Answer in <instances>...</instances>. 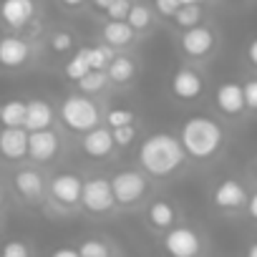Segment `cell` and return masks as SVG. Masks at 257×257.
<instances>
[{"mask_svg":"<svg viewBox=\"0 0 257 257\" xmlns=\"http://www.w3.org/2000/svg\"><path fill=\"white\" fill-rule=\"evenodd\" d=\"M31 56H33L31 38H23V36H3L0 38V68L18 71L31 61Z\"/></svg>","mask_w":257,"mask_h":257,"instance_id":"8fae6325","label":"cell"},{"mask_svg":"<svg viewBox=\"0 0 257 257\" xmlns=\"http://www.w3.org/2000/svg\"><path fill=\"white\" fill-rule=\"evenodd\" d=\"M204 0H179V6H202Z\"/></svg>","mask_w":257,"mask_h":257,"instance_id":"b9f144b4","label":"cell"},{"mask_svg":"<svg viewBox=\"0 0 257 257\" xmlns=\"http://www.w3.org/2000/svg\"><path fill=\"white\" fill-rule=\"evenodd\" d=\"M177 137L182 142L184 154L194 162H212L224 149V128L212 116H189Z\"/></svg>","mask_w":257,"mask_h":257,"instance_id":"7a4b0ae2","label":"cell"},{"mask_svg":"<svg viewBox=\"0 0 257 257\" xmlns=\"http://www.w3.org/2000/svg\"><path fill=\"white\" fill-rule=\"evenodd\" d=\"M132 6H134V0H116V3H113L103 16H106V21H126Z\"/></svg>","mask_w":257,"mask_h":257,"instance_id":"d6a6232c","label":"cell"},{"mask_svg":"<svg viewBox=\"0 0 257 257\" xmlns=\"http://www.w3.org/2000/svg\"><path fill=\"white\" fill-rule=\"evenodd\" d=\"M36 0H3L0 3V21L13 31H26L36 18Z\"/></svg>","mask_w":257,"mask_h":257,"instance_id":"9a60e30c","label":"cell"},{"mask_svg":"<svg viewBox=\"0 0 257 257\" xmlns=\"http://www.w3.org/2000/svg\"><path fill=\"white\" fill-rule=\"evenodd\" d=\"M13 189L26 202H41L48 192V184H46V177L36 167H23L13 174Z\"/></svg>","mask_w":257,"mask_h":257,"instance_id":"2e32d148","label":"cell"},{"mask_svg":"<svg viewBox=\"0 0 257 257\" xmlns=\"http://www.w3.org/2000/svg\"><path fill=\"white\" fill-rule=\"evenodd\" d=\"M108 86H111V81H108L106 71H88V73L78 81V88H81V93H86V96H98V93H103Z\"/></svg>","mask_w":257,"mask_h":257,"instance_id":"d4e9b609","label":"cell"},{"mask_svg":"<svg viewBox=\"0 0 257 257\" xmlns=\"http://www.w3.org/2000/svg\"><path fill=\"white\" fill-rule=\"evenodd\" d=\"M0 257H31V247L21 239H11L0 247Z\"/></svg>","mask_w":257,"mask_h":257,"instance_id":"1f68e13d","label":"cell"},{"mask_svg":"<svg viewBox=\"0 0 257 257\" xmlns=\"http://www.w3.org/2000/svg\"><path fill=\"white\" fill-rule=\"evenodd\" d=\"M56 111L48 101L43 98H31L26 101V128L28 132H43V128H53Z\"/></svg>","mask_w":257,"mask_h":257,"instance_id":"d6986e66","label":"cell"},{"mask_svg":"<svg viewBox=\"0 0 257 257\" xmlns=\"http://www.w3.org/2000/svg\"><path fill=\"white\" fill-rule=\"evenodd\" d=\"M247 61H249V66L257 71V36L247 43Z\"/></svg>","mask_w":257,"mask_h":257,"instance_id":"d590c367","label":"cell"},{"mask_svg":"<svg viewBox=\"0 0 257 257\" xmlns=\"http://www.w3.org/2000/svg\"><path fill=\"white\" fill-rule=\"evenodd\" d=\"M247 214H249V219H254L257 222V192H252L249 194V199H247Z\"/></svg>","mask_w":257,"mask_h":257,"instance_id":"74e56055","label":"cell"},{"mask_svg":"<svg viewBox=\"0 0 257 257\" xmlns=\"http://www.w3.org/2000/svg\"><path fill=\"white\" fill-rule=\"evenodd\" d=\"M187 154L182 149V142L177 134L169 132H154L144 137L137 152L139 169L149 179H172L187 167Z\"/></svg>","mask_w":257,"mask_h":257,"instance_id":"6da1fadb","label":"cell"},{"mask_svg":"<svg viewBox=\"0 0 257 257\" xmlns=\"http://www.w3.org/2000/svg\"><path fill=\"white\" fill-rule=\"evenodd\" d=\"M58 3L63 6V8H68V11H78V8H83L88 0H58Z\"/></svg>","mask_w":257,"mask_h":257,"instance_id":"f35d334b","label":"cell"},{"mask_svg":"<svg viewBox=\"0 0 257 257\" xmlns=\"http://www.w3.org/2000/svg\"><path fill=\"white\" fill-rule=\"evenodd\" d=\"M103 123L108 128H118V126H128V123H137V113L134 108H123V106H116V108H108L103 113Z\"/></svg>","mask_w":257,"mask_h":257,"instance_id":"f1b7e54d","label":"cell"},{"mask_svg":"<svg viewBox=\"0 0 257 257\" xmlns=\"http://www.w3.org/2000/svg\"><path fill=\"white\" fill-rule=\"evenodd\" d=\"M126 23L132 26L137 33H147L154 26V11L149 6H144V3H134L132 11H128V16H126Z\"/></svg>","mask_w":257,"mask_h":257,"instance_id":"603a6c76","label":"cell"},{"mask_svg":"<svg viewBox=\"0 0 257 257\" xmlns=\"http://www.w3.org/2000/svg\"><path fill=\"white\" fill-rule=\"evenodd\" d=\"M177 43H179V51H182L184 58H189V61H204V58H209L217 51L219 38H217V33L209 26L202 23L197 28L182 31L179 38H177Z\"/></svg>","mask_w":257,"mask_h":257,"instance_id":"52a82bcc","label":"cell"},{"mask_svg":"<svg viewBox=\"0 0 257 257\" xmlns=\"http://www.w3.org/2000/svg\"><path fill=\"white\" fill-rule=\"evenodd\" d=\"M214 106H217V111H219L222 116H227V118H239V116L247 111L242 83H237V81H224V83H219V88L214 91Z\"/></svg>","mask_w":257,"mask_h":257,"instance_id":"5bb4252c","label":"cell"},{"mask_svg":"<svg viewBox=\"0 0 257 257\" xmlns=\"http://www.w3.org/2000/svg\"><path fill=\"white\" fill-rule=\"evenodd\" d=\"M81 207L88 214H93V217L111 214L116 209V197H113V189H111V179L103 177V174H96V177L83 179Z\"/></svg>","mask_w":257,"mask_h":257,"instance_id":"5b68a950","label":"cell"},{"mask_svg":"<svg viewBox=\"0 0 257 257\" xmlns=\"http://www.w3.org/2000/svg\"><path fill=\"white\" fill-rule=\"evenodd\" d=\"M244 257H257V242H252V244L247 247V252H244Z\"/></svg>","mask_w":257,"mask_h":257,"instance_id":"60d3db41","label":"cell"},{"mask_svg":"<svg viewBox=\"0 0 257 257\" xmlns=\"http://www.w3.org/2000/svg\"><path fill=\"white\" fill-rule=\"evenodd\" d=\"M0 157L8 162H21L28 157V128L26 126L0 128Z\"/></svg>","mask_w":257,"mask_h":257,"instance_id":"e0dca14e","label":"cell"},{"mask_svg":"<svg viewBox=\"0 0 257 257\" xmlns=\"http://www.w3.org/2000/svg\"><path fill=\"white\" fill-rule=\"evenodd\" d=\"M48 43H51V48H53L56 53H68V51H73L76 38H73L71 31H53V33L48 36Z\"/></svg>","mask_w":257,"mask_h":257,"instance_id":"4dcf8cb0","label":"cell"},{"mask_svg":"<svg viewBox=\"0 0 257 257\" xmlns=\"http://www.w3.org/2000/svg\"><path fill=\"white\" fill-rule=\"evenodd\" d=\"M172 21H174V26H177V28L189 31V28L202 26V21H204V11H202V6H182Z\"/></svg>","mask_w":257,"mask_h":257,"instance_id":"484cf974","label":"cell"},{"mask_svg":"<svg viewBox=\"0 0 257 257\" xmlns=\"http://www.w3.org/2000/svg\"><path fill=\"white\" fill-rule=\"evenodd\" d=\"M137 61L132 56H126V53H116L113 61L108 63L106 68V76L113 86H126V83H132L134 76H137Z\"/></svg>","mask_w":257,"mask_h":257,"instance_id":"44dd1931","label":"cell"},{"mask_svg":"<svg viewBox=\"0 0 257 257\" xmlns=\"http://www.w3.org/2000/svg\"><path fill=\"white\" fill-rule=\"evenodd\" d=\"M254 167H257V159H254Z\"/></svg>","mask_w":257,"mask_h":257,"instance_id":"7bdbcfd3","label":"cell"},{"mask_svg":"<svg viewBox=\"0 0 257 257\" xmlns=\"http://www.w3.org/2000/svg\"><path fill=\"white\" fill-rule=\"evenodd\" d=\"M242 91H244V103H247V111L257 113V76L254 78H247L242 83Z\"/></svg>","mask_w":257,"mask_h":257,"instance_id":"836d02e7","label":"cell"},{"mask_svg":"<svg viewBox=\"0 0 257 257\" xmlns=\"http://www.w3.org/2000/svg\"><path fill=\"white\" fill-rule=\"evenodd\" d=\"M26 123V101L11 98L0 103V126H23Z\"/></svg>","mask_w":257,"mask_h":257,"instance_id":"7402d4cb","label":"cell"},{"mask_svg":"<svg viewBox=\"0 0 257 257\" xmlns=\"http://www.w3.org/2000/svg\"><path fill=\"white\" fill-rule=\"evenodd\" d=\"M247 199L249 194L239 179H222L212 192V204L219 212H239L247 207Z\"/></svg>","mask_w":257,"mask_h":257,"instance_id":"4fadbf2b","label":"cell"},{"mask_svg":"<svg viewBox=\"0 0 257 257\" xmlns=\"http://www.w3.org/2000/svg\"><path fill=\"white\" fill-rule=\"evenodd\" d=\"M111 179L116 207H137L149 194V177L142 169H121Z\"/></svg>","mask_w":257,"mask_h":257,"instance_id":"277c9868","label":"cell"},{"mask_svg":"<svg viewBox=\"0 0 257 257\" xmlns=\"http://www.w3.org/2000/svg\"><path fill=\"white\" fill-rule=\"evenodd\" d=\"M88 3H91V6L96 8V11H101V13H106V11H108V8H111L113 3H116V0H88Z\"/></svg>","mask_w":257,"mask_h":257,"instance_id":"ab89813d","label":"cell"},{"mask_svg":"<svg viewBox=\"0 0 257 257\" xmlns=\"http://www.w3.org/2000/svg\"><path fill=\"white\" fill-rule=\"evenodd\" d=\"M113 132V142H116V149H128L137 137H139V123H128V126H118V128H111Z\"/></svg>","mask_w":257,"mask_h":257,"instance_id":"f546056e","label":"cell"},{"mask_svg":"<svg viewBox=\"0 0 257 257\" xmlns=\"http://www.w3.org/2000/svg\"><path fill=\"white\" fill-rule=\"evenodd\" d=\"M81 152H83L88 159H96V162H101V159H111L113 152H116L113 132H111L106 123H101V126L91 128V132L81 134Z\"/></svg>","mask_w":257,"mask_h":257,"instance_id":"7c38bea8","label":"cell"},{"mask_svg":"<svg viewBox=\"0 0 257 257\" xmlns=\"http://www.w3.org/2000/svg\"><path fill=\"white\" fill-rule=\"evenodd\" d=\"M61 137L56 128H43V132H28V159L36 164H48L61 154Z\"/></svg>","mask_w":257,"mask_h":257,"instance_id":"30bf717a","label":"cell"},{"mask_svg":"<svg viewBox=\"0 0 257 257\" xmlns=\"http://www.w3.org/2000/svg\"><path fill=\"white\" fill-rule=\"evenodd\" d=\"M83 51H86V58H88L91 71H106V68H108V63H111V61H113V56H116V51H113V48H108L106 43L86 46Z\"/></svg>","mask_w":257,"mask_h":257,"instance_id":"cb8c5ba5","label":"cell"},{"mask_svg":"<svg viewBox=\"0 0 257 257\" xmlns=\"http://www.w3.org/2000/svg\"><path fill=\"white\" fill-rule=\"evenodd\" d=\"M88 71H91V66H88V58H86V51H83V48H78L76 56H71V58L66 61V66H63V76H66L68 81H76V83H78Z\"/></svg>","mask_w":257,"mask_h":257,"instance_id":"4316f807","label":"cell"},{"mask_svg":"<svg viewBox=\"0 0 257 257\" xmlns=\"http://www.w3.org/2000/svg\"><path fill=\"white\" fill-rule=\"evenodd\" d=\"M58 118L73 134H86V132L103 123V113H101L98 101L93 96H86V93H68L61 101Z\"/></svg>","mask_w":257,"mask_h":257,"instance_id":"3957f363","label":"cell"},{"mask_svg":"<svg viewBox=\"0 0 257 257\" xmlns=\"http://www.w3.org/2000/svg\"><path fill=\"white\" fill-rule=\"evenodd\" d=\"M162 247L167 257H202L204 252V237L199 229L189 224H174L172 229L164 232Z\"/></svg>","mask_w":257,"mask_h":257,"instance_id":"8992f818","label":"cell"},{"mask_svg":"<svg viewBox=\"0 0 257 257\" xmlns=\"http://www.w3.org/2000/svg\"><path fill=\"white\" fill-rule=\"evenodd\" d=\"M169 88L177 101L192 103L204 93V73L197 71L194 66H179L169 78Z\"/></svg>","mask_w":257,"mask_h":257,"instance_id":"9c48e42d","label":"cell"},{"mask_svg":"<svg viewBox=\"0 0 257 257\" xmlns=\"http://www.w3.org/2000/svg\"><path fill=\"white\" fill-rule=\"evenodd\" d=\"M139 38V33L126 21H106L101 26V43H106L113 51H123Z\"/></svg>","mask_w":257,"mask_h":257,"instance_id":"ac0fdd59","label":"cell"},{"mask_svg":"<svg viewBox=\"0 0 257 257\" xmlns=\"http://www.w3.org/2000/svg\"><path fill=\"white\" fill-rule=\"evenodd\" d=\"M48 257H81V254H78L76 247H58V249H53Z\"/></svg>","mask_w":257,"mask_h":257,"instance_id":"8d00e7d4","label":"cell"},{"mask_svg":"<svg viewBox=\"0 0 257 257\" xmlns=\"http://www.w3.org/2000/svg\"><path fill=\"white\" fill-rule=\"evenodd\" d=\"M76 249H78L81 257H111V254H113L111 244H108L106 239H101V237H88V239H83Z\"/></svg>","mask_w":257,"mask_h":257,"instance_id":"83f0119b","label":"cell"},{"mask_svg":"<svg viewBox=\"0 0 257 257\" xmlns=\"http://www.w3.org/2000/svg\"><path fill=\"white\" fill-rule=\"evenodd\" d=\"M179 8H182L179 0H154V11H157L162 18H174Z\"/></svg>","mask_w":257,"mask_h":257,"instance_id":"e575fe53","label":"cell"},{"mask_svg":"<svg viewBox=\"0 0 257 257\" xmlns=\"http://www.w3.org/2000/svg\"><path fill=\"white\" fill-rule=\"evenodd\" d=\"M81 192H83V177L76 174V172H61L48 182L51 199L63 209L81 207Z\"/></svg>","mask_w":257,"mask_h":257,"instance_id":"ba28073f","label":"cell"},{"mask_svg":"<svg viewBox=\"0 0 257 257\" xmlns=\"http://www.w3.org/2000/svg\"><path fill=\"white\" fill-rule=\"evenodd\" d=\"M177 219H179V212H177V207L172 202H167V199L149 202V207H147V222H149L152 229L167 232V229H172L177 224Z\"/></svg>","mask_w":257,"mask_h":257,"instance_id":"ffe728a7","label":"cell"}]
</instances>
